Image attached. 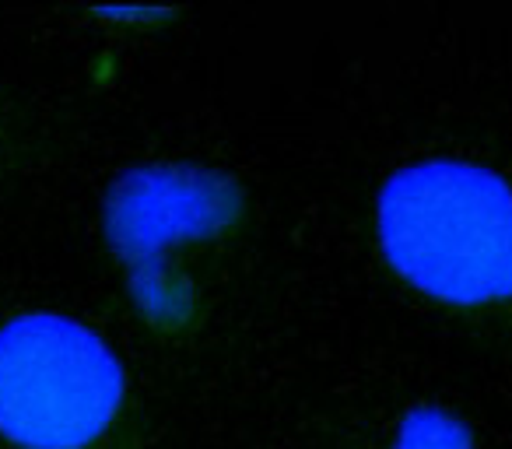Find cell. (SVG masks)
Here are the masks:
<instances>
[{
    "label": "cell",
    "mask_w": 512,
    "mask_h": 449,
    "mask_svg": "<svg viewBox=\"0 0 512 449\" xmlns=\"http://www.w3.org/2000/svg\"><path fill=\"white\" fill-rule=\"evenodd\" d=\"M379 239L393 271L453 306L512 299V190L491 169L425 162L379 193Z\"/></svg>",
    "instance_id": "6da1fadb"
},
{
    "label": "cell",
    "mask_w": 512,
    "mask_h": 449,
    "mask_svg": "<svg viewBox=\"0 0 512 449\" xmlns=\"http://www.w3.org/2000/svg\"><path fill=\"white\" fill-rule=\"evenodd\" d=\"M120 400V362L88 327L32 313L0 330V435L15 446H88L113 425Z\"/></svg>",
    "instance_id": "7a4b0ae2"
},
{
    "label": "cell",
    "mask_w": 512,
    "mask_h": 449,
    "mask_svg": "<svg viewBox=\"0 0 512 449\" xmlns=\"http://www.w3.org/2000/svg\"><path fill=\"white\" fill-rule=\"evenodd\" d=\"M242 218L235 179L197 165L130 169L109 190L106 236L130 267V292L155 323H179L190 306L165 271V253L228 232Z\"/></svg>",
    "instance_id": "3957f363"
},
{
    "label": "cell",
    "mask_w": 512,
    "mask_h": 449,
    "mask_svg": "<svg viewBox=\"0 0 512 449\" xmlns=\"http://www.w3.org/2000/svg\"><path fill=\"white\" fill-rule=\"evenodd\" d=\"M393 449H474L467 425L439 407H414L400 421Z\"/></svg>",
    "instance_id": "277c9868"
}]
</instances>
